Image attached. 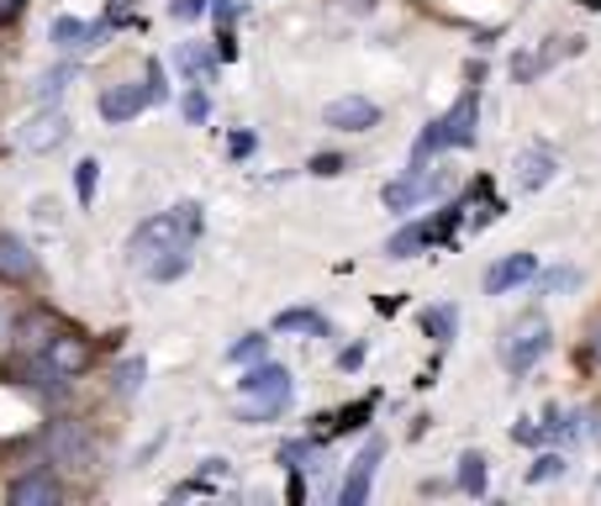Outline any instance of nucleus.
<instances>
[{
    "label": "nucleus",
    "mask_w": 601,
    "mask_h": 506,
    "mask_svg": "<svg viewBox=\"0 0 601 506\" xmlns=\"http://www.w3.org/2000/svg\"><path fill=\"white\" fill-rule=\"evenodd\" d=\"M290 407V369L286 364H259V369H248L233 390V411H238V422H269V417H280Z\"/></svg>",
    "instance_id": "1"
},
{
    "label": "nucleus",
    "mask_w": 601,
    "mask_h": 506,
    "mask_svg": "<svg viewBox=\"0 0 601 506\" xmlns=\"http://www.w3.org/2000/svg\"><path fill=\"white\" fill-rule=\"evenodd\" d=\"M195 227H201V212L195 206H174V212H159V217L138 222V233L127 243V254H132V265H148V259H159L169 248H191Z\"/></svg>",
    "instance_id": "2"
},
{
    "label": "nucleus",
    "mask_w": 601,
    "mask_h": 506,
    "mask_svg": "<svg viewBox=\"0 0 601 506\" xmlns=\"http://www.w3.org/2000/svg\"><path fill=\"white\" fill-rule=\"evenodd\" d=\"M475 121H481V96L464 90V96L443 111V117L417 138V153H443V148H470L475 143Z\"/></svg>",
    "instance_id": "3"
},
{
    "label": "nucleus",
    "mask_w": 601,
    "mask_h": 506,
    "mask_svg": "<svg viewBox=\"0 0 601 506\" xmlns=\"http://www.w3.org/2000/svg\"><path fill=\"white\" fill-rule=\"evenodd\" d=\"M544 354H549V322H544L538 312L517 316L502 337V364L512 369V375H523V369H533Z\"/></svg>",
    "instance_id": "4"
},
{
    "label": "nucleus",
    "mask_w": 601,
    "mask_h": 506,
    "mask_svg": "<svg viewBox=\"0 0 601 506\" xmlns=\"http://www.w3.org/2000/svg\"><path fill=\"white\" fill-rule=\"evenodd\" d=\"M43 443H49L53 464H69V470H96V443H90V433H85L79 422H49Z\"/></svg>",
    "instance_id": "5"
},
{
    "label": "nucleus",
    "mask_w": 601,
    "mask_h": 506,
    "mask_svg": "<svg viewBox=\"0 0 601 506\" xmlns=\"http://www.w3.org/2000/svg\"><path fill=\"white\" fill-rule=\"evenodd\" d=\"M96 364V348L85 343L79 333H58L49 337V369L58 375V380H74V375H85Z\"/></svg>",
    "instance_id": "6"
},
{
    "label": "nucleus",
    "mask_w": 601,
    "mask_h": 506,
    "mask_svg": "<svg viewBox=\"0 0 601 506\" xmlns=\"http://www.w3.org/2000/svg\"><path fill=\"white\" fill-rule=\"evenodd\" d=\"M322 121H328L333 132H364V127L380 121V106H375L369 96H343V100H333V106L322 111Z\"/></svg>",
    "instance_id": "7"
},
{
    "label": "nucleus",
    "mask_w": 601,
    "mask_h": 506,
    "mask_svg": "<svg viewBox=\"0 0 601 506\" xmlns=\"http://www.w3.org/2000/svg\"><path fill=\"white\" fill-rule=\"evenodd\" d=\"M533 274H538V259H533V254H506V259H496V265L485 269V295H506V290L528 286Z\"/></svg>",
    "instance_id": "8"
},
{
    "label": "nucleus",
    "mask_w": 601,
    "mask_h": 506,
    "mask_svg": "<svg viewBox=\"0 0 601 506\" xmlns=\"http://www.w3.org/2000/svg\"><path fill=\"white\" fill-rule=\"evenodd\" d=\"M64 138H69V117H64V111H37V117L22 127V148H26V153H53Z\"/></svg>",
    "instance_id": "9"
},
{
    "label": "nucleus",
    "mask_w": 601,
    "mask_h": 506,
    "mask_svg": "<svg viewBox=\"0 0 601 506\" xmlns=\"http://www.w3.org/2000/svg\"><path fill=\"white\" fill-rule=\"evenodd\" d=\"M380 454H385V443L380 438H369L364 443V454L354 459V475L343 481V491H337V502L343 506H364V496H369V481H375V464H380Z\"/></svg>",
    "instance_id": "10"
},
{
    "label": "nucleus",
    "mask_w": 601,
    "mask_h": 506,
    "mask_svg": "<svg viewBox=\"0 0 601 506\" xmlns=\"http://www.w3.org/2000/svg\"><path fill=\"white\" fill-rule=\"evenodd\" d=\"M143 106H148V90L138 85V79H121V85H111V90H100V117L106 121H132Z\"/></svg>",
    "instance_id": "11"
},
{
    "label": "nucleus",
    "mask_w": 601,
    "mask_h": 506,
    "mask_svg": "<svg viewBox=\"0 0 601 506\" xmlns=\"http://www.w3.org/2000/svg\"><path fill=\"white\" fill-rule=\"evenodd\" d=\"M32 274H37L32 248H26L17 233H0V280H6V286H26Z\"/></svg>",
    "instance_id": "12"
},
{
    "label": "nucleus",
    "mask_w": 601,
    "mask_h": 506,
    "mask_svg": "<svg viewBox=\"0 0 601 506\" xmlns=\"http://www.w3.org/2000/svg\"><path fill=\"white\" fill-rule=\"evenodd\" d=\"M58 481L53 470H26L22 481H11V506H58Z\"/></svg>",
    "instance_id": "13"
},
{
    "label": "nucleus",
    "mask_w": 601,
    "mask_h": 506,
    "mask_svg": "<svg viewBox=\"0 0 601 506\" xmlns=\"http://www.w3.org/2000/svg\"><path fill=\"white\" fill-rule=\"evenodd\" d=\"M512 169H517V185H523V191H544L554 180V169H559V159H554L549 148H528V153H517Z\"/></svg>",
    "instance_id": "14"
},
{
    "label": "nucleus",
    "mask_w": 601,
    "mask_h": 506,
    "mask_svg": "<svg viewBox=\"0 0 601 506\" xmlns=\"http://www.w3.org/2000/svg\"><path fill=\"white\" fill-rule=\"evenodd\" d=\"M438 185V174H411V180H396V185H385L380 191V201L390 206V212H411L422 195Z\"/></svg>",
    "instance_id": "15"
},
{
    "label": "nucleus",
    "mask_w": 601,
    "mask_h": 506,
    "mask_svg": "<svg viewBox=\"0 0 601 506\" xmlns=\"http://www.w3.org/2000/svg\"><path fill=\"white\" fill-rule=\"evenodd\" d=\"M433 238H438V227H428V222H411V227H401L396 238L385 243V254H390V259H411L422 243H433Z\"/></svg>",
    "instance_id": "16"
},
{
    "label": "nucleus",
    "mask_w": 601,
    "mask_h": 506,
    "mask_svg": "<svg viewBox=\"0 0 601 506\" xmlns=\"http://www.w3.org/2000/svg\"><path fill=\"white\" fill-rule=\"evenodd\" d=\"M185 269H191V248H169L159 259H148V274H153V280H180Z\"/></svg>",
    "instance_id": "17"
},
{
    "label": "nucleus",
    "mask_w": 601,
    "mask_h": 506,
    "mask_svg": "<svg viewBox=\"0 0 601 506\" xmlns=\"http://www.w3.org/2000/svg\"><path fill=\"white\" fill-rule=\"evenodd\" d=\"M275 333H307V337H322L328 333V322L316 312H280L275 316Z\"/></svg>",
    "instance_id": "18"
},
{
    "label": "nucleus",
    "mask_w": 601,
    "mask_h": 506,
    "mask_svg": "<svg viewBox=\"0 0 601 506\" xmlns=\"http://www.w3.org/2000/svg\"><path fill=\"white\" fill-rule=\"evenodd\" d=\"M459 485L470 496H485V454H464L459 459Z\"/></svg>",
    "instance_id": "19"
},
{
    "label": "nucleus",
    "mask_w": 601,
    "mask_h": 506,
    "mask_svg": "<svg viewBox=\"0 0 601 506\" xmlns=\"http://www.w3.org/2000/svg\"><path fill=\"white\" fill-rule=\"evenodd\" d=\"M85 37H90V26L74 22V17H58V22H53V43H58V49H79Z\"/></svg>",
    "instance_id": "20"
},
{
    "label": "nucleus",
    "mask_w": 601,
    "mask_h": 506,
    "mask_svg": "<svg viewBox=\"0 0 601 506\" xmlns=\"http://www.w3.org/2000/svg\"><path fill=\"white\" fill-rule=\"evenodd\" d=\"M422 327H428V337L449 343V337H454V306H438V312H428V316H422Z\"/></svg>",
    "instance_id": "21"
},
{
    "label": "nucleus",
    "mask_w": 601,
    "mask_h": 506,
    "mask_svg": "<svg viewBox=\"0 0 601 506\" xmlns=\"http://www.w3.org/2000/svg\"><path fill=\"white\" fill-rule=\"evenodd\" d=\"M96 180H100V164H96V159H85V164L74 169V191H79V201H85V206L96 201Z\"/></svg>",
    "instance_id": "22"
},
{
    "label": "nucleus",
    "mask_w": 601,
    "mask_h": 506,
    "mask_svg": "<svg viewBox=\"0 0 601 506\" xmlns=\"http://www.w3.org/2000/svg\"><path fill=\"white\" fill-rule=\"evenodd\" d=\"M265 343H269L265 333H248V337H238V343L227 348V359H233V364H248V359H259V354H265Z\"/></svg>",
    "instance_id": "23"
},
{
    "label": "nucleus",
    "mask_w": 601,
    "mask_h": 506,
    "mask_svg": "<svg viewBox=\"0 0 601 506\" xmlns=\"http://www.w3.org/2000/svg\"><path fill=\"white\" fill-rule=\"evenodd\" d=\"M74 79V64H64V69H53V74H43V79H37V96L43 100H53V96H64V85H69Z\"/></svg>",
    "instance_id": "24"
},
{
    "label": "nucleus",
    "mask_w": 601,
    "mask_h": 506,
    "mask_svg": "<svg viewBox=\"0 0 601 506\" xmlns=\"http://www.w3.org/2000/svg\"><path fill=\"white\" fill-rule=\"evenodd\" d=\"M554 475H565V459H559V454H544L538 464H533L528 481H533V485H544V481H554Z\"/></svg>",
    "instance_id": "25"
},
{
    "label": "nucleus",
    "mask_w": 601,
    "mask_h": 506,
    "mask_svg": "<svg viewBox=\"0 0 601 506\" xmlns=\"http://www.w3.org/2000/svg\"><path fill=\"white\" fill-rule=\"evenodd\" d=\"M201 11H206V0H169V17L174 22H195Z\"/></svg>",
    "instance_id": "26"
},
{
    "label": "nucleus",
    "mask_w": 601,
    "mask_h": 506,
    "mask_svg": "<svg viewBox=\"0 0 601 506\" xmlns=\"http://www.w3.org/2000/svg\"><path fill=\"white\" fill-rule=\"evenodd\" d=\"M576 280H580L576 269H554V274H544V290H570Z\"/></svg>",
    "instance_id": "27"
},
{
    "label": "nucleus",
    "mask_w": 601,
    "mask_h": 506,
    "mask_svg": "<svg viewBox=\"0 0 601 506\" xmlns=\"http://www.w3.org/2000/svg\"><path fill=\"white\" fill-rule=\"evenodd\" d=\"M143 386V359L138 364H121V390H138Z\"/></svg>",
    "instance_id": "28"
},
{
    "label": "nucleus",
    "mask_w": 601,
    "mask_h": 506,
    "mask_svg": "<svg viewBox=\"0 0 601 506\" xmlns=\"http://www.w3.org/2000/svg\"><path fill=\"white\" fill-rule=\"evenodd\" d=\"M343 169V159H333V153H322V159H312V174H337Z\"/></svg>",
    "instance_id": "29"
},
{
    "label": "nucleus",
    "mask_w": 601,
    "mask_h": 506,
    "mask_svg": "<svg viewBox=\"0 0 601 506\" xmlns=\"http://www.w3.org/2000/svg\"><path fill=\"white\" fill-rule=\"evenodd\" d=\"M185 117H191V121H206V96H191V100H185Z\"/></svg>",
    "instance_id": "30"
},
{
    "label": "nucleus",
    "mask_w": 601,
    "mask_h": 506,
    "mask_svg": "<svg viewBox=\"0 0 601 506\" xmlns=\"http://www.w3.org/2000/svg\"><path fill=\"white\" fill-rule=\"evenodd\" d=\"M17 17H22V0H0V26L17 22Z\"/></svg>",
    "instance_id": "31"
},
{
    "label": "nucleus",
    "mask_w": 601,
    "mask_h": 506,
    "mask_svg": "<svg viewBox=\"0 0 601 506\" xmlns=\"http://www.w3.org/2000/svg\"><path fill=\"white\" fill-rule=\"evenodd\" d=\"M512 438H523V443H538V428H533V422H523V428H512Z\"/></svg>",
    "instance_id": "32"
},
{
    "label": "nucleus",
    "mask_w": 601,
    "mask_h": 506,
    "mask_svg": "<svg viewBox=\"0 0 601 506\" xmlns=\"http://www.w3.org/2000/svg\"><path fill=\"white\" fill-rule=\"evenodd\" d=\"M591 354L601 359V322H597V333H591Z\"/></svg>",
    "instance_id": "33"
},
{
    "label": "nucleus",
    "mask_w": 601,
    "mask_h": 506,
    "mask_svg": "<svg viewBox=\"0 0 601 506\" xmlns=\"http://www.w3.org/2000/svg\"><path fill=\"white\" fill-rule=\"evenodd\" d=\"M586 6H591V11H601V0H586Z\"/></svg>",
    "instance_id": "34"
}]
</instances>
